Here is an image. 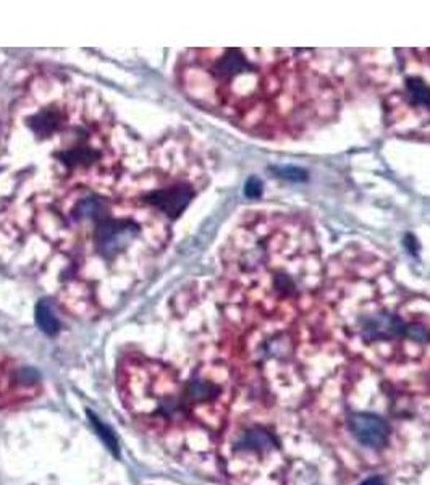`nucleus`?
I'll list each match as a JSON object with an SVG mask.
<instances>
[{"label":"nucleus","instance_id":"nucleus-7","mask_svg":"<svg viewBox=\"0 0 430 485\" xmlns=\"http://www.w3.org/2000/svg\"><path fill=\"white\" fill-rule=\"evenodd\" d=\"M184 406L190 417L217 431L229 411L231 371L223 362H204L183 384Z\"/></svg>","mask_w":430,"mask_h":485},{"label":"nucleus","instance_id":"nucleus-10","mask_svg":"<svg viewBox=\"0 0 430 485\" xmlns=\"http://www.w3.org/2000/svg\"><path fill=\"white\" fill-rule=\"evenodd\" d=\"M39 377L33 369L17 366L0 356V398L5 401H27L39 393Z\"/></svg>","mask_w":430,"mask_h":485},{"label":"nucleus","instance_id":"nucleus-5","mask_svg":"<svg viewBox=\"0 0 430 485\" xmlns=\"http://www.w3.org/2000/svg\"><path fill=\"white\" fill-rule=\"evenodd\" d=\"M360 69L377 94L386 130L430 142V49L361 51Z\"/></svg>","mask_w":430,"mask_h":485},{"label":"nucleus","instance_id":"nucleus-13","mask_svg":"<svg viewBox=\"0 0 430 485\" xmlns=\"http://www.w3.org/2000/svg\"><path fill=\"white\" fill-rule=\"evenodd\" d=\"M361 485H385V482H384V479H382V477L372 476L368 477L366 481H362V484Z\"/></svg>","mask_w":430,"mask_h":485},{"label":"nucleus","instance_id":"nucleus-8","mask_svg":"<svg viewBox=\"0 0 430 485\" xmlns=\"http://www.w3.org/2000/svg\"><path fill=\"white\" fill-rule=\"evenodd\" d=\"M222 457L233 476H249L257 469L271 468L281 459V447L272 431L259 421L238 423L222 445Z\"/></svg>","mask_w":430,"mask_h":485},{"label":"nucleus","instance_id":"nucleus-6","mask_svg":"<svg viewBox=\"0 0 430 485\" xmlns=\"http://www.w3.org/2000/svg\"><path fill=\"white\" fill-rule=\"evenodd\" d=\"M118 388L126 409L152 432L166 433L188 417L183 384L164 362L125 358L118 366Z\"/></svg>","mask_w":430,"mask_h":485},{"label":"nucleus","instance_id":"nucleus-2","mask_svg":"<svg viewBox=\"0 0 430 485\" xmlns=\"http://www.w3.org/2000/svg\"><path fill=\"white\" fill-rule=\"evenodd\" d=\"M176 80L199 109L265 141L322 130L346 99L342 63L319 49H191Z\"/></svg>","mask_w":430,"mask_h":485},{"label":"nucleus","instance_id":"nucleus-12","mask_svg":"<svg viewBox=\"0 0 430 485\" xmlns=\"http://www.w3.org/2000/svg\"><path fill=\"white\" fill-rule=\"evenodd\" d=\"M89 417L93 419V424H94V427H96L97 433L101 435V439L104 441L107 447L114 451V453H118V445H117V439H115L114 432L107 427L106 424L101 423L93 413H89Z\"/></svg>","mask_w":430,"mask_h":485},{"label":"nucleus","instance_id":"nucleus-4","mask_svg":"<svg viewBox=\"0 0 430 485\" xmlns=\"http://www.w3.org/2000/svg\"><path fill=\"white\" fill-rule=\"evenodd\" d=\"M10 148L37 152L21 183L45 175L51 185L41 193L117 190L126 180V138L104 101L55 75L28 81L10 122Z\"/></svg>","mask_w":430,"mask_h":485},{"label":"nucleus","instance_id":"nucleus-9","mask_svg":"<svg viewBox=\"0 0 430 485\" xmlns=\"http://www.w3.org/2000/svg\"><path fill=\"white\" fill-rule=\"evenodd\" d=\"M346 431L360 447L384 451L392 443V425L384 416L370 411H353L346 416Z\"/></svg>","mask_w":430,"mask_h":485},{"label":"nucleus","instance_id":"nucleus-11","mask_svg":"<svg viewBox=\"0 0 430 485\" xmlns=\"http://www.w3.org/2000/svg\"><path fill=\"white\" fill-rule=\"evenodd\" d=\"M36 322L39 328L47 334V335H57L61 330V322L55 318L51 301L41 300L36 306Z\"/></svg>","mask_w":430,"mask_h":485},{"label":"nucleus","instance_id":"nucleus-1","mask_svg":"<svg viewBox=\"0 0 430 485\" xmlns=\"http://www.w3.org/2000/svg\"><path fill=\"white\" fill-rule=\"evenodd\" d=\"M27 211L18 231L47 247L37 257V272L55 279L57 300L83 316L112 308L148 274L170 238L172 222L126 186L45 194Z\"/></svg>","mask_w":430,"mask_h":485},{"label":"nucleus","instance_id":"nucleus-3","mask_svg":"<svg viewBox=\"0 0 430 485\" xmlns=\"http://www.w3.org/2000/svg\"><path fill=\"white\" fill-rule=\"evenodd\" d=\"M325 264L316 229L304 215L246 212L220 253L215 295L230 328L298 330L320 303Z\"/></svg>","mask_w":430,"mask_h":485}]
</instances>
